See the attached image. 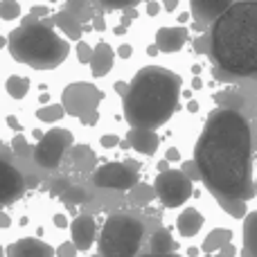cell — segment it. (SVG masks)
Instances as JSON below:
<instances>
[{"label":"cell","mask_w":257,"mask_h":257,"mask_svg":"<svg viewBox=\"0 0 257 257\" xmlns=\"http://www.w3.org/2000/svg\"><path fill=\"white\" fill-rule=\"evenodd\" d=\"M250 154L253 138L248 120L239 111L217 108L196 140L194 163L199 178L219 203L255 196Z\"/></svg>","instance_id":"1"},{"label":"cell","mask_w":257,"mask_h":257,"mask_svg":"<svg viewBox=\"0 0 257 257\" xmlns=\"http://www.w3.org/2000/svg\"><path fill=\"white\" fill-rule=\"evenodd\" d=\"M210 54L230 77L257 75V0L232 3L212 23Z\"/></svg>","instance_id":"2"},{"label":"cell","mask_w":257,"mask_h":257,"mask_svg":"<svg viewBox=\"0 0 257 257\" xmlns=\"http://www.w3.org/2000/svg\"><path fill=\"white\" fill-rule=\"evenodd\" d=\"M181 77L169 68L147 66L131 79L124 95V120L131 128H158L176 111Z\"/></svg>","instance_id":"3"},{"label":"cell","mask_w":257,"mask_h":257,"mask_svg":"<svg viewBox=\"0 0 257 257\" xmlns=\"http://www.w3.org/2000/svg\"><path fill=\"white\" fill-rule=\"evenodd\" d=\"M9 52L18 63L36 70H52L70 54V43L48 21L25 18L21 27L9 34Z\"/></svg>","instance_id":"4"},{"label":"cell","mask_w":257,"mask_h":257,"mask_svg":"<svg viewBox=\"0 0 257 257\" xmlns=\"http://www.w3.org/2000/svg\"><path fill=\"white\" fill-rule=\"evenodd\" d=\"M145 226L131 214H113L99 235V257H136L142 244Z\"/></svg>","instance_id":"5"},{"label":"cell","mask_w":257,"mask_h":257,"mask_svg":"<svg viewBox=\"0 0 257 257\" xmlns=\"http://www.w3.org/2000/svg\"><path fill=\"white\" fill-rule=\"evenodd\" d=\"M104 99V93L93 86L90 81H75L66 86L61 95V106L66 115H72L86 126H93L99 120V104Z\"/></svg>","instance_id":"6"},{"label":"cell","mask_w":257,"mask_h":257,"mask_svg":"<svg viewBox=\"0 0 257 257\" xmlns=\"http://www.w3.org/2000/svg\"><path fill=\"white\" fill-rule=\"evenodd\" d=\"M156 199L165 205V208H181L185 201L192 199L194 194V185L192 178L187 176L183 169H163L154 183Z\"/></svg>","instance_id":"7"},{"label":"cell","mask_w":257,"mask_h":257,"mask_svg":"<svg viewBox=\"0 0 257 257\" xmlns=\"http://www.w3.org/2000/svg\"><path fill=\"white\" fill-rule=\"evenodd\" d=\"M72 147V133L68 128H50L39 138L34 147V160L43 169H54L61 165L63 156Z\"/></svg>","instance_id":"8"},{"label":"cell","mask_w":257,"mask_h":257,"mask_svg":"<svg viewBox=\"0 0 257 257\" xmlns=\"http://www.w3.org/2000/svg\"><path fill=\"white\" fill-rule=\"evenodd\" d=\"M138 172H140V165H138L136 160H126V163H106L93 172V185L128 192L138 185Z\"/></svg>","instance_id":"9"},{"label":"cell","mask_w":257,"mask_h":257,"mask_svg":"<svg viewBox=\"0 0 257 257\" xmlns=\"http://www.w3.org/2000/svg\"><path fill=\"white\" fill-rule=\"evenodd\" d=\"M25 192V178L14 165L0 160V205H9Z\"/></svg>","instance_id":"10"},{"label":"cell","mask_w":257,"mask_h":257,"mask_svg":"<svg viewBox=\"0 0 257 257\" xmlns=\"http://www.w3.org/2000/svg\"><path fill=\"white\" fill-rule=\"evenodd\" d=\"M70 241L77 246V250H90L97 239V223L90 214H81L70 223Z\"/></svg>","instance_id":"11"},{"label":"cell","mask_w":257,"mask_h":257,"mask_svg":"<svg viewBox=\"0 0 257 257\" xmlns=\"http://www.w3.org/2000/svg\"><path fill=\"white\" fill-rule=\"evenodd\" d=\"M52 192L61 201H66V203H75V205L86 203V201L93 199V192L86 190L81 183L70 181V178H54L52 181Z\"/></svg>","instance_id":"12"},{"label":"cell","mask_w":257,"mask_h":257,"mask_svg":"<svg viewBox=\"0 0 257 257\" xmlns=\"http://www.w3.org/2000/svg\"><path fill=\"white\" fill-rule=\"evenodd\" d=\"M187 30L183 25H174V27H160L156 32V39H154V45L158 48V52H165V54H172V52H178L183 45L187 43Z\"/></svg>","instance_id":"13"},{"label":"cell","mask_w":257,"mask_h":257,"mask_svg":"<svg viewBox=\"0 0 257 257\" xmlns=\"http://www.w3.org/2000/svg\"><path fill=\"white\" fill-rule=\"evenodd\" d=\"M235 0H190V14L199 23H214Z\"/></svg>","instance_id":"14"},{"label":"cell","mask_w":257,"mask_h":257,"mask_svg":"<svg viewBox=\"0 0 257 257\" xmlns=\"http://www.w3.org/2000/svg\"><path fill=\"white\" fill-rule=\"evenodd\" d=\"M158 145H160V140L154 128H128L126 147H131V149L140 151V154H145V156H154Z\"/></svg>","instance_id":"15"},{"label":"cell","mask_w":257,"mask_h":257,"mask_svg":"<svg viewBox=\"0 0 257 257\" xmlns=\"http://www.w3.org/2000/svg\"><path fill=\"white\" fill-rule=\"evenodd\" d=\"M7 257H54V248L41 239H18L7 246Z\"/></svg>","instance_id":"16"},{"label":"cell","mask_w":257,"mask_h":257,"mask_svg":"<svg viewBox=\"0 0 257 257\" xmlns=\"http://www.w3.org/2000/svg\"><path fill=\"white\" fill-rule=\"evenodd\" d=\"M115 63V50L108 43H97L93 48V57H90V70L95 77H104Z\"/></svg>","instance_id":"17"},{"label":"cell","mask_w":257,"mask_h":257,"mask_svg":"<svg viewBox=\"0 0 257 257\" xmlns=\"http://www.w3.org/2000/svg\"><path fill=\"white\" fill-rule=\"evenodd\" d=\"M68 165H70L72 172L88 174L95 167V154L86 145H75L68 151Z\"/></svg>","instance_id":"18"},{"label":"cell","mask_w":257,"mask_h":257,"mask_svg":"<svg viewBox=\"0 0 257 257\" xmlns=\"http://www.w3.org/2000/svg\"><path fill=\"white\" fill-rule=\"evenodd\" d=\"M203 226V214L194 208H185L176 217V228L181 232V237H196Z\"/></svg>","instance_id":"19"},{"label":"cell","mask_w":257,"mask_h":257,"mask_svg":"<svg viewBox=\"0 0 257 257\" xmlns=\"http://www.w3.org/2000/svg\"><path fill=\"white\" fill-rule=\"evenodd\" d=\"M52 23H54V27H59V30L66 32L68 39L79 41V39H81V34H84L79 18H77L75 14H70V12H59L57 16L52 18Z\"/></svg>","instance_id":"20"},{"label":"cell","mask_w":257,"mask_h":257,"mask_svg":"<svg viewBox=\"0 0 257 257\" xmlns=\"http://www.w3.org/2000/svg\"><path fill=\"white\" fill-rule=\"evenodd\" d=\"M244 257H257V210L244 219Z\"/></svg>","instance_id":"21"},{"label":"cell","mask_w":257,"mask_h":257,"mask_svg":"<svg viewBox=\"0 0 257 257\" xmlns=\"http://www.w3.org/2000/svg\"><path fill=\"white\" fill-rule=\"evenodd\" d=\"M230 237H232V232L228 230V228H217V230H212L208 237H205V241H203V246H201V250H203L205 255L219 253V250H221L226 244H230Z\"/></svg>","instance_id":"22"},{"label":"cell","mask_w":257,"mask_h":257,"mask_svg":"<svg viewBox=\"0 0 257 257\" xmlns=\"http://www.w3.org/2000/svg\"><path fill=\"white\" fill-rule=\"evenodd\" d=\"M151 255H172L176 250V241H174L172 232L165 228V230H158L154 237H151Z\"/></svg>","instance_id":"23"},{"label":"cell","mask_w":257,"mask_h":257,"mask_svg":"<svg viewBox=\"0 0 257 257\" xmlns=\"http://www.w3.org/2000/svg\"><path fill=\"white\" fill-rule=\"evenodd\" d=\"M5 90L12 95L14 99H23L27 93H30V79L21 75H12L7 81H5Z\"/></svg>","instance_id":"24"},{"label":"cell","mask_w":257,"mask_h":257,"mask_svg":"<svg viewBox=\"0 0 257 257\" xmlns=\"http://www.w3.org/2000/svg\"><path fill=\"white\" fill-rule=\"evenodd\" d=\"M63 115H66V111H63L61 104H48V106L36 111L39 122H45V124H54V122H59Z\"/></svg>","instance_id":"25"},{"label":"cell","mask_w":257,"mask_h":257,"mask_svg":"<svg viewBox=\"0 0 257 257\" xmlns=\"http://www.w3.org/2000/svg\"><path fill=\"white\" fill-rule=\"evenodd\" d=\"M21 16V5L18 0H0V18L5 21H14Z\"/></svg>","instance_id":"26"},{"label":"cell","mask_w":257,"mask_h":257,"mask_svg":"<svg viewBox=\"0 0 257 257\" xmlns=\"http://www.w3.org/2000/svg\"><path fill=\"white\" fill-rule=\"evenodd\" d=\"M221 208L226 210L230 217H235V219H241V217H246V201H241V199H235V201H221Z\"/></svg>","instance_id":"27"},{"label":"cell","mask_w":257,"mask_h":257,"mask_svg":"<svg viewBox=\"0 0 257 257\" xmlns=\"http://www.w3.org/2000/svg\"><path fill=\"white\" fill-rule=\"evenodd\" d=\"M131 196H133V201H136V203H149V201L156 196V192L149 190V187H145V185H136V187H133V194Z\"/></svg>","instance_id":"28"},{"label":"cell","mask_w":257,"mask_h":257,"mask_svg":"<svg viewBox=\"0 0 257 257\" xmlns=\"http://www.w3.org/2000/svg\"><path fill=\"white\" fill-rule=\"evenodd\" d=\"M97 3L106 9H126V7H136L140 0H97Z\"/></svg>","instance_id":"29"},{"label":"cell","mask_w":257,"mask_h":257,"mask_svg":"<svg viewBox=\"0 0 257 257\" xmlns=\"http://www.w3.org/2000/svg\"><path fill=\"white\" fill-rule=\"evenodd\" d=\"M12 149H14V154H18V156H27V154H30V145H27V140L23 136H14Z\"/></svg>","instance_id":"30"},{"label":"cell","mask_w":257,"mask_h":257,"mask_svg":"<svg viewBox=\"0 0 257 257\" xmlns=\"http://www.w3.org/2000/svg\"><path fill=\"white\" fill-rule=\"evenodd\" d=\"M77 57H79L81 63H90V57H93V48L84 41H77Z\"/></svg>","instance_id":"31"},{"label":"cell","mask_w":257,"mask_h":257,"mask_svg":"<svg viewBox=\"0 0 257 257\" xmlns=\"http://www.w3.org/2000/svg\"><path fill=\"white\" fill-rule=\"evenodd\" d=\"M88 9V0H68V12L75 14L77 18H79L81 12H86Z\"/></svg>","instance_id":"32"},{"label":"cell","mask_w":257,"mask_h":257,"mask_svg":"<svg viewBox=\"0 0 257 257\" xmlns=\"http://www.w3.org/2000/svg\"><path fill=\"white\" fill-rule=\"evenodd\" d=\"M75 253H77V246L72 244V241L61 244L57 250H54V255H57V257H75Z\"/></svg>","instance_id":"33"},{"label":"cell","mask_w":257,"mask_h":257,"mask_svg":"<svg viewBox=\"0 0 257 257\" xmlns=\"http://www.w3.org/2000/svg\"><path fill=\"white\" fill-rule=\"evenodd\" d=\"M102 145L108 147V149H111V147H117L120 145V138L117 136H102Z\"/></svg>","instance_id":"34"},{"label":"cell","mask_w":257,"mask_h":257,"mask_svg":"<svg viewBox=\"0 0 257 257\" xmlns=\"http://www.w3.org/2000/svg\"><path fill=\"white\" fill-rule=\"evenodd\" d=\"M158 9H160L158 0H147V14H149V16H156V14H158Z\"/></svg>","instance_id":"35"},{"label":"cell","mask_w":257,"mask_h":257,"mask_svg":"<svg viewBox=\"0 0 257 257\" xmlns=\"http://www.w3.org/2000/svg\"><path fill=\"white\" fill-rule=\"evenodd\" d=\"M187 165V167L185 169H183V172H185L187 174V176H199V167H196V163H194V160H192V163H185Z\"/></svg>","instance_id":"36"},{"label":"cell","mask_w":257,"mask_h":257,"mask_svg":"<svg viewBox=\"0 0 257 257\" xmlns=\"http://www.w3.org/2000/svg\"><path fill=\"white\" fill-rule=\"evenodd\" d=\"M115 54H120V57L122 59H128V57H131V54H133V50H131V45H120V48H117V52Z\"/></svg>","instance_id":"37"},{"label":"cell","mask_w":257,"mask_h":257,"mask_svg":"<svg viewBox=\"0 0 257 257\" xmlns=\"http://www.w3.org/2000/svg\"><path fill=\"white\" fill-rule=\"evenodd\" d=\"M221 253L226 255V257H235V255H237V250H235V246H232V244H226V246L221 248Z\"/></svg>","instance_id":"38"},{"label":"cell","mask_w":257,"mask_h":257,"mask_svg":"<svg viewBox=\"0 0 257 257\" xmlns=\"http://www.w3.org/2000/svg\"><path fill=\"white\" fill-rule=\"evenodd\" d=\"M167 160H181V154H178V149H167Z\"/></svg>","instance_id":"39"},{"label":"cell","mask_w":257,"mask_h":257,"mask_svg":"<svg viewBox=\"0 0 257 257\" xmlns=\"http://www.w3.org/2000/svg\"><path fill=\"white\" fill-rule=\"evenodd\" d=\"M115 90H117V93H120V95H126L128 84H124V81H117V84H115Z\"/></svg>","instance_id":"40"},{"label":"cell","mask_w":257,"mask_h":257,"mask_svg":"<svg viewBox=\"0 0 257 257\" xmlns=\"http://www.w3.org/2000/svg\"><path fill=\"white\" fill-rule=\"evenodd\" d=\"M45 14H48L45 7H32V16H45Z\"/></svg>","instance_id":"41"},{"label":"cell","mask_w":257,"mask_h":257,"mask_svg":"<svg viewBox=\"0 0 257 257\" xmlns=\"http://www.w3.org/2000/svg\"><path fill=\"white\" fill-rule=\"evenodd\" d=\"M163 5H165V9H167V12H172V9H176L178 0H163Z\"/></svg>","instance_id":"42"},{"label":"cell","mask_w":257,"mask_h":257,"mask_svg":"<svg viewBox=\"0 0 257 257\" xmlns=\"http://www.w3.org/2000/svg\"><path fill=\"white\" fill-rule=\"evenodd\" d=\"M9 223H12V221H9V217H7V214H5V212H0V228H9Z\"/></svg>","instance_id":"43"},{"label":"cell","mask_w":257,"mask_h":257,"mask_svg":"<svg viewBox=\"0 0 257 257\" xmlns=\"http://www.w3.org/2000/svg\"><path fill=\"white\" fill-rule=\"evenodd\" d=\"M54 226L63 228V226H66V217H63V214H57V217H54Z\"/></svg>","instance_id":"44"},{"label":"cell","mask_w":257,"mask_h":257,"mask_svg":"<svg viewBox=\"0 0 257 257\" xmlns=\"http://www.w3.org/2000/svg\"><path fill=\"white\" fill-rule=\"evenodd\" d=\"M7 124L12 128H21V126H18V122H16V117H7Z\"/></svg>","instance_id":"45"},{"label":"cell","mask_w":257,"mask_h":257,"mask_svg":"<svg viewBox=\"0 0 257 257\" xmlns=\"http://www.w3.org/2000/svg\"><path fill=\"white\" fill-rule=\"evenodd\" d=\"M187 108H190V113H196V111H199V104H196V102H190V104H187Z\"/></svg>","instance_id":"46"},{"label":"cell","mask_w":257,"mask_h":257,"mask_svg":"<svg viewBox=\"0 0 257 257\" xmlns=\"http://www.w3.org/2000/svg\"><path fill=\"white\" fill-rule=\"evenodd\" d=\"M95 27H97V30H102V27H104V23H102V18H95Z\"/></svg>","instance_id":"47"},{"label":"cell","mask_w":257,"mask_h":257,"mask_svg":"<svg viewBox=\"0 0 257 257\" xmlns=\"http://www.w3.org/2000/svg\"><path fill=\"white\" fill-rule=\"evenodd\" d=\"M147 52H149V54H151V57H154V54H158V48H156V45H151V48H149V50H147Z\"/></svg>","instance_id":"48"},{"label":"cell","mask_w":257,"mask_h":257,"mask_svg":"<svg viewBox=\"0 0 257 257\" xmlns=\"http://www.w3.org/2000/svg\"><path fill=\"white\" fill-rule=\"evenodd\" d=\"M192 86H194V88H201V86H203V84H201V79H199V77H196V79L192 81Z\"/></svg>","instance_id":"49"},{"label":"cell","mask_w":257,"mask_h":257,"mask_svg":"<svg viewBox=\"0 0 257 257\" xmlns=\"http://www.w3.org/2000/svg\"><path fill=\"white\" fill-rule=\"evenodd\" d=\"M210 257H226V255H223L221 250H219V253H214V255H210Z\"/></svg>","instance_id":"50"},{"label":"cell","mask_w":257,"mask_h":257,"mask_svg":"<svg viewBox=\"0 0 257 257\" xmlns=\"http://www.w3.org/2000/svg\"><path fill=\"white\" fill-rule=\"evenodd\" d=\"M149 257H174V255H149Z\"/></svg>","instance_id":"51"},{"label":"cell","mask_w":257,"mask_h":257,"mask_svg":"<svg viewBox=\"0 0 257 257\" xmlns=\"http://www.w3.org/2000/svg\"><path fill=\"white\" fill-rule=\"evenodd\" d=\"M50 3H54V0H50Z\"/></svg>","instance_id":"52"}]
</instances>
